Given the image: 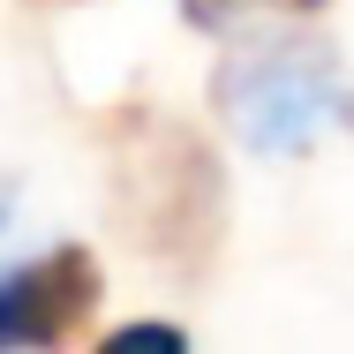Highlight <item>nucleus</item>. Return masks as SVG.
<instances>
[{
	"instance_id": "1",
	"label": "nucleus",
	"mask_w": 354,
	"mask_h": 354,
	"mask_svg": "<svg viewBox=\"0 0 354 354\" xmlns=\"http://www.w3.org/2000/svg\"><path fill=\"white\" fill-rule=\"evenodd\" d=\"M113 218L129 226L143 257L174 279H204L226 241V174L218 151L181 121H158L143 106H121L113 129Z\"/></svg>"
},
{
	"instance_id": "2",
	"label": "nucleus",
	"mask_w": 354,
	"mask_h": 354,
	"mask_svg": "<svg viewBox=\"0 0 354 354\" xmlns=\"http://www.w3.org/2000/svg\"><path fill=\"white\" fill-rule=\"evenodd\" d=\"M212 98L257 158H301L324 129H354V83L332 46H249L212 75Z\"/></svg>"
},
{
	"instance_id": "3",
	"label": "nucleus",
	"mask_w": 354,
	"mask_h": 354,
	"mask_svg": "<svg viewBox=\"0 0 354 354\" xmlns=\"http://www.w3.org/2000/svg\"><path fill=\"white\" fill-rule=\"evenodd\" d=\"M98 294H106V272L83 241H53L30 264H8V279H0V347L30 354V347L83 339Z\"/></svg>"
},
{
	"instance_id": "4",
	"label": "nucleus",
	"mask_w": 354,
	"mask_h": 354,
	"mask_svg": "<svg viewBox=\"0 0 354 354\" xmlns=\"http://www.w3.org/2000/svg\"><path fill=\"white\" fill-rule=\"evenodd\" d=\"M332 0H181V15L196 23V30H212V38H249V30H264V23H309V15H324Z\"/></svg>"
},
{
	"instance_id": "5",
	"label": "nucleus",
	"mask_w": 354,
	"mask_h": 354,
	"mask_svg": "<svg viewBox=\"0 0 354 354\" xmlns=\"http://www.w3.org/2000/svg\"><path fill=\"white\" fill-rule=\"evenodd\" d=\"M121 347H189V332H181V324H121V332H106V339H98V354H121Z\"/></svg>"
}]
</instances>
